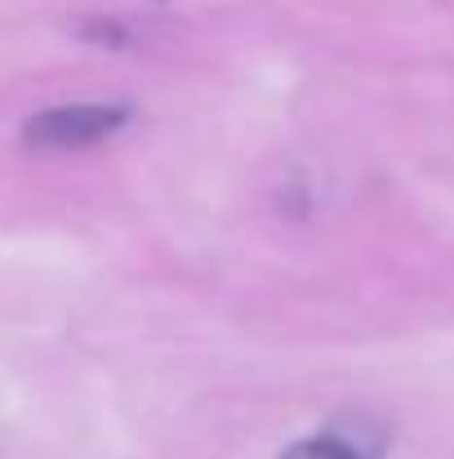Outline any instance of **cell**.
<instances>
[{"label":"cell","instance_id":"cell-2","mask_svg":"<svg viewBox=\"0 0 454 459\" xmlns=\"http://www.w3.org/2000/svg\"><path fill=\"white\" fill-rule=\"evenodd\" d=\"M383 446H388V437L356 420V424H338L316 437H303L281 459H383Z\"/></svg>","mask_w":454,"mask_h":459},{"label":"cell","instance_id":"cell-1","mask_svg":"<svg viewBox=\"0 0 454 459\" xmlns=\"http://www.w3.org/2000/svg\"><path fill=\"white\" fill-rule=\"evenodd\" d=\"M130 121L125 103H67V108H45L27 117L22 139L31 148H90L112 139Z\"/></svg>","mask_w":454,"mask_h":459}]
</instances>
